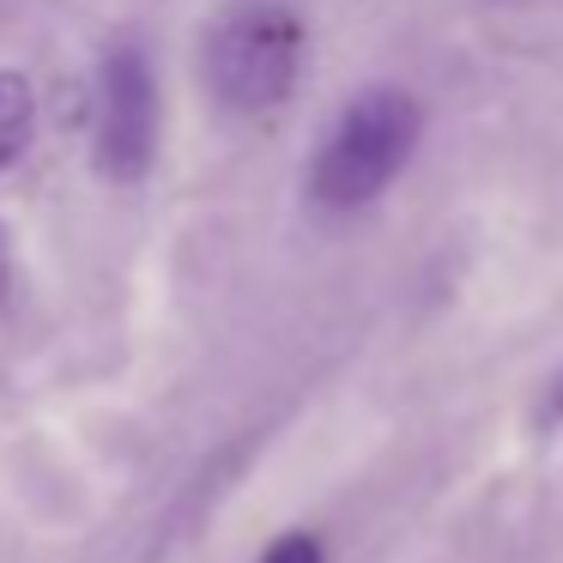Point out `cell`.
Returning a JSON list of instances; mask_svg holds the SVG:
<instances>
[{"label": "cell", "mask_w": 563, "mask_h": 563, "mask_svg": "<svg viewBox=\"0 0 563 563\" xmlns=\"http://www.w3.org/2000/svg\"><path fill=\"white\" fill-rule=\"evenodd\" d=\"M200 67L224 110H279L303 74V25L279 0H236L212 19Z\"/></svg>", "instance_id": "2"}, {"label": "cell", "mask_w": 563, "mask_h": 563, "mask_svg": "<svg viewBox=\"0 0 563 563\" xmlns=\"http://www.w3.org/2000/svg\"><path fill=\"white\" fill-rule=\"evenodd\" d=\"M418 128H424V115H418V103L406 91H394V86L357 91L316 152V176H309L316 200L333 212L369 207L406 170V158L418 146Z\"/></svg>", "instance_id": "1"}, {"label": "cell", "mask_w": 563, "mask_h": 563, "mask_svg": "<svg viewBox=\"0 0 563 563\" xmlns=\"http://www.w3.org/2000/svg\"><path fill=\"white\" fill-rule=\"evenodd\" d=\"M261 563H321V545H316L309 533H285V539H279V545H273Z\"/></svg>", "instance_id": "5"}, {"label": "cell", "mask_w": 563, "mask_h": 563, "mask_svg": "<svg viewBox=\"0 0 563 563\" xmlns=\"http://www.w3.org/2000/svg\"><path fill=\"white\" fill-rule=\"evenodd\" d=\"M98 170L110 183H140L158 152V79L140 49H110L98 74Z\"/></svg>", "instance_id": "3"}, {"label": "cell", "mask_w": 563, "mask_h": 563, "mask_svg": "<svg viewBox=\"0 0 563 563\" xmlns=\"http://www.w3.org/2000/svg\"><path fill=\"white\" fill-rule=\"evenodd\" d=\"M31 128H37V91H31L25 74H7L0 67V176L25 158Z\"/></svg>", "instance_id": "4"}, {"label": "cell", "mask_w": 563, "mask_h": 563, "mask_svg": "<svg viewBox=\"0 0 563 563\" xmlns=\"http://www.w3.org/2000/svg\"><path fill=\"white\" fill-rule=\"evenodd\" d=\"M13 291V255H7V231H0V303Z\"/></svg>", "instance_id": "6"}]
</instances>
